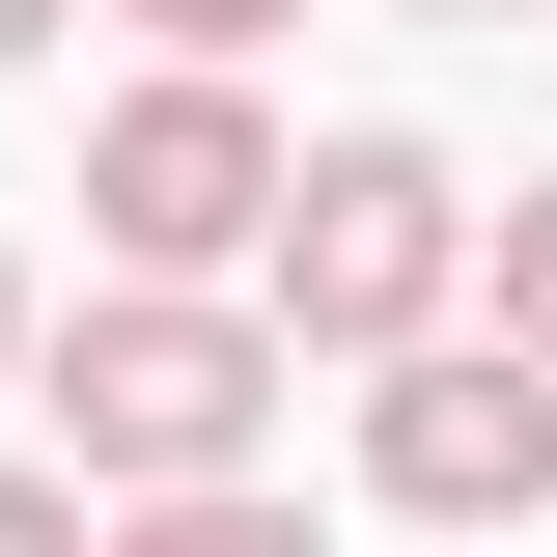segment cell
Returning a JSON list of instances; mask_svg holds the SVG:
<instances>
[{
    "label": "cell",
    "instance_id": "5b68a950",
    "mask_svg": "<svg viewBox=\"0 0 557 557\" xmlns=\"http://www.w3.org/2000/svg\"><path fill=\"white\" fill-rule=\"evenodd\" d=\"M112 557H335V530H307V502H251V474H168Z\"/></svg>",
    "mask_w": 557,
    "mask_h": 557
},
{
    "label": "cell",
    "instance_id": "30bf717a",
    "mask_svg": "<svg viewBox=\"0 0 557 557\" xmlns=\"http://www.w3.org/2000/svg\"><path fill=\"white\" fill-rule=\"evenodd\" d=\"M0 391H28V278H0Z\"/></svg>",
    "mask_w": 557,
    "mask_h": 557
},
{
    "label": "cell",
    "instance_id": "9c48e42d",
    "mask_svg": "<svg viewBox=\"0 0 557 557\" xmlns=\"http://www.w3.org/2000/svg\"><path fill=\"white\" fill-rule=\"evenodd\" d=\"M57 28H84V0H0V57H57Z\"/></svg>",
    "mask_w": 557,
    "mask_h": 557
},
{
    "label": "cell",
    "instance_id": "3957f363",
    "mask_svg": "<svg viewBox=\"0 0 557 557\" xmlns=\"http://www.w3.org/2000/svg\"><path fill=\"white\" fill-rule=\"evenodd\" d=\"M251 223H278V112L223 57H168V84L84 112V251L112 278H251Z\"/></svg>",
    "mask_w": 557,
    "mask_h": 557
},
{
    "label": "cell",
    "instance_id": "277c9868",
    "mask_svg": "<svg viewBox=\"0 0 557 557\" xmlns=\"http://www.w3.org/2000/svg\"><path fill=\"white\" fill-rule=\"evenodd\" d=\"M362 502H391V530H530V502H557V362L391 335V362H362Z\"/></svg>",
    "mask_w": 557,
    "mask_h": 557
},
{
    "label": "cell",
    "instance_id": "52a82bcc",
    "mask_svg": "<svg viewBox=\"0 0 557 557\" xmlns=\"http://www.w3.org/2000/svg\"><path fill=\"white\" fill-rule=\"evenodd\" d=\"M139 28H168V57H251V28H307V0H139Z\"/></svg>",
    "mask_w": 557,
    "mask_h": 557
},
{
    "label": "cell",
    "instance_id": "8992f818",
    "mask_svg": "<svg viewBox=\"0 0 557 557\" xmlns=\"http://www.w3.org/2000/svg\"><path fill=\"white\" fill-rule=\"evenodd\" d=\"M474 307H502V362H557V168H530V196L474 223Z\"/></svg>",
    "mask_w": 557,
    "mask_h": 557
},
{
    "label": "cell",
    "instance_id": "7a4b0ae2",
    "mask_svg": "<svg viewBox=\"0 0 557 557\" xmlns=\"http://www.w3.org/2000/svg\"><path fill=\"white\" fill-rule=\"evenodd\" d=\"M446 278H474V196H446L418 139H278L251 307H278L307 362H391V335H446Z\"/></svg>",
    "mask_w": 557,
    "mask_h": 557
},
{
    "label": "cell",
    "instance_id": "6da1fadb",
    "mask_svg": "<svg viewBox=\"0 0 557 557\" xmlns=\"http://www.w3.org/2000/svg\"><path fill=\"white\" fill-rule=\"evenodd\" d=\"M28 391H57V446H84L112 502L251 474V418H278V307H223V278H112V307H57V335H28Z\"/></svg>",
    "mask_w": 557,
    "mask_h": 557
},
{
    "label": "cell",
    "instance_id": "ba28073f",
    "mask_svg": "<svg viewBox=\"0 0 557 557\" xmlns=\"http://www.w3.org/2000/svg\"><path fill=\"white\" fill-rule=\"evenodd\" d=\"M0 557H84V474H0Z\"/></svg>",
    "mask_w": 557,
    "mask_h": 557
},
{
    "label": "cell",
    "instance_id": "8fae6325",
    "mask_svg": "<svg viewBox=\"0 0 557 557\" xmlns=\"http://www.w3.org/2000/svg\"><path fill=\"white\" fill-rule=\"evenodd\" d=\"M446 28H502V0H446Z\"/></svg>",
    "mask_w": 557,
    "mask_h": 557
}]
</instances>
